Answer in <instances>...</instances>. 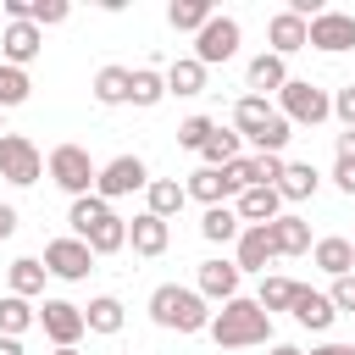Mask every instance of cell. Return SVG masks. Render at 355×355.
<instances>
[{
    "mask_svg": "<svg viewBox=\"0 0 355 355\" xmlns=\"http://www.w3.org/2000/svg\"><path fill=\"white\" fill-rule=\"evenodd\" d=\"M272 355H305V349H294V344H272Z\"/></svg>",
    "mask_w": 355,
    "mask_h": 355,
    "instance_id": "cell-47",
    "label": "cell"
},
{
    "mask_svg": "<svg viewBox=\"0 0 355 355\" xmlns=\"http://www.w3.org/2000/svg\"><path fill=\"white\" fill-rule=\"evenodd\" d=\"M294 288L300 283H288V277H261V294H255V305L272 316V311H288L294 305Z\"/></svg>",
    "mask_w": 355,
    "mask_h": 355,
    "instance_id": "cell-37",
    "label": "cell"
},
{
    "mask_svg": "<svg viewBox=\"0 0 355 355\" xmlns=\"http://www.w3.org/2000/svg\"><path fill=\"white\" fill-rule=\"evenodd\" d=\"M133 189H150V172H144V161L139 155H116V161H105L100 166V183H94V194L111 205V200H122V194H133Z\"/></svg>",
    "mask_w": 355,
    "mask_h": 355,
    "instance_id": "cell-9",
    "label": "cell"
},
{
    "mask_svg": "<svg viewBox=\"0 0 355 355\" xmlns=\"http://www.w3.org/2000/svg\"><path fill=\"white\" fill-rule=\"evenodd\" d=\"M150 316H155V327H166V333H200V327H211L205 294H200V288H183V283H161V288L150 294Z\"/></svg>",
    "mask_w": 355,
    "mask_h": 355,
    "instance_id": "cell-2",
    "label": "cell"
},
{
    "mask_svg": "<svg viewBox=\"0 0 355 355\" xmlns=\"http://www.w3.org/2000/svg\"><path fill=\"white\" fill-rule=\"evenodd\" d=\"M333 116H338L344 128H355V83H344V89L333 94Z\"/></svg>",
    "mask_w": 355,
    "mask_h": 355,
    "instance_id": "cell-43",
    "label": "cell"
},
{
    "mask_svg": "<svg viewBox=\"0 0 355 355\" xmlns=\"http://www.w3.org/2000/svg\"><path fill=\"white\" fill-rule=\"evenodd\" d=\"M233 55H239V22L233 17H211L194 33V61L200 67H216V61H233Z\"/></svg>",
    "mask_w": 355,
    "mask_h": 355,
    "instance_id": "cell-8",
    "label": "cell"
},
{
    "mask_svg": "<svg viewBox=\"0 0 355 355\" xmlns=\"http://www.w3.org/2000/svg\"><path fill=\"white\" fill-rule=\"evenodd\" d=\"M28 94H33V78H28L22 67H6V61H0V111L22 105Z\"/></svg>",
    "mask_w": 355,
    "mask_h": 355,
    "instance_id": "cell-34",
    "label": "cell"
},
{
    "mask_svg": "<svg viewBox=\"0 0 355 355\" xmlns=\"http://www.w3.org/2000/svg\"><path fill=\"white\" fill-rule=\"evenodd\" d=\"M272 116H277V111H272V105H266L261 94H244V100L233 105V128H239V133H250V139H255V133H261V128H266Z\"/></svg>",
    "mask_w": 355,
    "mask_h": 355,
    "instance_id": "cell-28",
    "label": "cell"
},
{
    "mask_svg": "<svg viewBox=\"0 0 355 355\" xmlns=\"http://www.w3.org/2000/svg\"><path fill=\"white\" fill-rule=\"evenodd\" d=\"M311 44L327 50V55L355 50V17H349V11H322V17L311 22Z\"/></svg>",
    "mask_w": 355,
    "mask_h": 355,
    "instance_id": "cell-10",
    "label": "cell"
},
{
    "mask_svg": "<svg viewBox=\"0 0 355 355\" xmlns=\"http://www.w3.org/2000/svg\"><path fill=\"white\" fill-rule=\"evenodd\" d=\"M211 17H216L211 0H172V6H166V22H172L178 33H200Z\"/></svg>",
    "mask_w": 355,
    "mask_h": 355,
    "instance_id": "cell-24",
    "label": "cell"
},
{
    "mask_svg": "<svg viewBox=\"0 0 355 355\" xmlns=\"http://www.w3.org/2000/svg\"><path fill=\"white\" fill-rule=\"evenodd\" d=\"M55 355H78V349H55Z\"/></svg>",
    "mask_w": 355,
    "mask_h": 355,
    "instance_id": "cell-48",
    "label": "cell"
},
{
    "mask_svg": "<svg viewBox=\"0 0 355 355\" xmlns=\"http://www.w3.org/2000/svg\"><path fill=\"white\" fill-rule=\"evenodd\" d=\"M144 200H150L144 211L166 222V216H178V211H183V200H189V189H183V183H172V178H150V189H144Z\"/></svg>",
    "mask_w": 355,
    "mask_h": 355,
    "instance_id": "cell-19",
    "label": "cell"
},
{
    "mask_svg": "<svg viewBox=\"0 0 355 355\" xmlns=\"http://www.w3.org/2000/svg\"><path fill=\"white\" fill-rule=\"evenodd\" d=\"M39 327H44V338H50L55 349H78V338L89 333L83 305H72V300H44V305H39Z\"/></svg>",
    "mask_w": 355,
    "mask_h": 355,
    "instance_id": "cell-6",
    "label": "cell"
},
{
    "mask_svg": "<svg viewBox=\"0 0 355 355\" xmlns=\"http://www.w3.org/2000/svg\"><path fill=\"white\" fill-rule=\"evenodd\" d=\"M44 272H55L61 283H83L94 272V250L83 239H50L44 244Z\"/></svg>",
    "mask_w": 355,
    "mask_h": 355,
    "instance_id": "cell-7",
    "label": "cell"
},
{
    "mask_svg": "<svg viewBox=\"0 0 355 355\" xmlns=\"http://www.w3.org/2000/svg\"><path fill=\"white\" fill-rule=\"evenodd\" d=\"M277 100H283V116H288V122H300V128H316V122H327V116H333V94H327V89H316L311 78H288V83L277 89Z\"/></svg>",
    "mask_w": 355,
    "mask_h": 355,
    "instance_id": "cell-3",
    "label": "cell"
},
{
    "mask_svg": "<svg viewBox=\"0 0 355 355\" xmlns=\"http://www.w3.org/2000/svg\"><path fill=\"white\" fill-rule=\"evenodd\" d=\"M211 133H216V122H211V116H189V122L178 128V144H183V150H205V139H211Z\"/></svg>",
    "mask_w": 355,
    "mask_h": 355,
    "instance_id": "cell-41",
    "label": "cell"
},
{
    "mask_svg": "<svg viewBox=\"0 0 355 355\" xmlns=\"http://www.w3.org/2000/svg\"><path fill=\"white\" fill-rule=\"evenodd\" d=\"M333 183H338L344 194H355V128L338 133V166H333Z\"/></svg>",
    "mask_w": 355,
    "mask_h": 355,
    "instance_id": "cell-38",
    "label": "cell"
},
{
    "mask_svg": "<svg viewBox=\"0 0 355 355\" xmlns=\"http://www.w3.org/2000/svg\"><path fill=\"white\" fill-rule=\"evenodd\" d=\"M327 300H333V311H349L355 316V272L349 277H333V294Z\"/></svg>",
    "mask_w": 355,
    "mask_h": 355,
    "instance_id": "cell-42",
    "label": "cell"
},
{
    "mask_svg": "<svg viewBox=\"0 0 355 355\" xmlns=\"http://www.w3.org/2000/svg\"><path fill=\"white\" fill-rule=\"evenodd\" d=\"M67 0H28V22L33 28H55V22H67Z\"/></svg>",
    "mask_w": 355,
    "mask_h": 355,
    "instance_id": "cell-40",
    "label": "cell"
},
{
    "mask_svg": "<svg viewBox=\"0 0 355 355\" xmlns=\"http://www.w3.org/2000/svg\"><path fill=\"white\" fill-rule=\"evenodd\" d=\"M311 255H316V266H322L327 277H349V272H355V244H349V239H316Z\"/></svg>",
    "mask_w": 355,
    "mask_h": 355,
    "instance_id": "cell-18",
    "label": "cell"
},
{
    "mask_svg": "<svg viewBox=\"0 0 355 355\" xmlns=\"http://www.w3.org/2000/svg\"><path fill=\"white\" fill-rule=\"evenodd\" d=\"M105 216H111V205H105L100 194H83V200H72V211H67V222H72V233H78V239H89V233H94Z\"/></svg>",
    "mask_w": 355,
    "mask_h": 355,
    "instance_id": "cell-26",
    "label": "cell"
},
{
    "mask_svg": "<svg viewBox=\"0 0 355 355\" xmlns=\"http://www.w3.org/2000/svg\"><path fill=\"white\" fill-rule=\"evenodd\" d=\"M266 39H272V55H294V50L311 44V22L294 17V11H277V17L266 22Z\"/></svg>",
    "mask_w": 355,
    "mask_h": 355,
    "instance_id": "cell-12",
    "label": "cell"
},
{
    "mask_svg": "<svg viewBox=\"0 0 355 355\" xmlns=\"http://www.w3.org/2000/svg\"><path fill=\"white\" fill-rule=\"evenodd\" d=\"M11 294H22V300H33V294H44V261H33V255H22V261H11Z\"/></svg>",
    "mask_w": 355,
    "mask_h": 355,
    "instance_id": "cell-29",
    "label": "cell"
},
{
    "mask_svg": "<svg viewBox=\"0 0 355 355\" xmlns=\"http://www.w3.org/2000/svg\"><path fill=\"white\" fill-rule=\"evenodd\" d=\"M83 244H89L94 255H116V250L128 244V222H122V216L111 211V216H105V222H100V227H94V233L83 239Z\"/></svg>",
    "mask_w": 355,
    "mask_h": 355,
    "instance_id": "cell-33",
    "label": "cell"
},
{
    "mask_svg": "<svg viewBox=\"0 0 355 355\" xmlns=\"http://www.w3.org/2000/svg\"><path fill=\"white\" fill-rule=\"evenodd\" d=\"M33 322H39V305L33 300H22V294H6L0 300V338H22Z\"/></svg>",
    "mask_w": 355,
    "mask_h": 355,
    "instance_id": "cell-20",
    "label": "cell"
},
{
    "mask_svg": "<svg viewBox=\"0 0 355 355\" xmlns=\"http://www.w3.org/2000/svg\"><path fill=\"white\" fill-rule=\"evenodd\" d=\"M239 277H244L239 261H200V294L205 300H222V305L239 300Z\"/></svg>",
    "mask_w": 355,
    "mask_h": 355,
    "instance_id": "cell-13",
    "label": "cell"
},
{
    "mask_svg": "<svg viewBox=\"0 0 355 355\" xmlns=\"http://www.w3.org/2000/svg\"><path fill=\"white\" fill-rule=\"evenodd\" d=\"M0 355H22V344L17 338H0Z\"/></svg>",
    "mask_w": 355,
    "mask_h": 355,
    "instance_id": "cell-46",
    "label": "cell"
},
{
    "mask_svg": "<svg viewBox=\"0 0 355 355\" xmlns=\"http://www.w3.org/2000/svg\"><path fill=\"white\" fill-rule=\"evenodd\" d=\"M288 139H294V122H288L283 111H277V116H272V122H266V128L255 133V144H261V155H283V144H288Z\"/></svg>",
    "mask_w": 355,
    "mask_h": 355,
    "instance_id": "cell-39",
    "label": "cell"
},
{
    "mask_svg": "<svg viewBox=\"0 0 355 355\" xmlns=\"http://www.w3.org/2000/svg\"><path fill=\"white\" fill-rule=\"evenodd\" d=\"M183 189H189L194 200H205V211H211V205H222V200L233 194V183H227V172H216V166H200V172H194V178H189Z\"/></svg>",
    "mask_w": 355,
    "mask_h": 355,
    "instance_id": "cell-23",
    "label": "cell"
},
{
    "mask_svg": "<svg viewBox=\"0 0 355 355\" xmlns=\"http://www.w3.org/2000/svg\"><path fill=\"white\" fill-rule=\"evenodd\" d=\"M0 178L17 183V189H28V183L44 178V155H39V144L28 133H6L0 139Z\"/></svg>",
    "mask_w": 355,
    "mask_h": 355,
    "instance_id": "cell-5",
    "label": "cell"
},
{
    "mask_svg": "<svg viewBox=\"0 0 355 355\" xmlns=\"http://www.w3.org/2000/svg\"><path fill=\"white\" fill-rule=\"evenodd\" d=\"M200 155H205V166H216V172H222V166H233V161H239V133L216 128V133L205 139V150H200Z\"/></svg>",
    "mask_w": 355,
    "mask_h": 355,
    "instance_id": "cell-36",
    "label": "cell"
},
{
    "mask_svg": "<svg viewBox=\"0 0 355 355\" xmlns=\"http://www.w3.org/2000/svg\"><path fill=\"white\" fill-rule=\"evenodd\" d=\"M311 355H355V344H316Z\"/></svg>",
    "mask_w": 355,
    "mask_h": 355,
    "instance_id": "cell-45",
    "label": "cell"
},
{
    "mask_svg": "<svg viewBox=\"0 0 355 355\" xmlns=\"http://www.w3.org/2000/svg\"><path fill=\"white\" fill-rule=\"evenodd\" d=\"M83 322H89V333H122V300H116V294H100V300H89Z\"/></svg>",
    "mask_w": 355,
    "mask_h": 355,
    "instance_id": "cell-30",
    "label": "cell"
},
{
    "mask_svg": "<svg viewBox=\"0 0 355 355\" xmlns=\"http://www.w3.org/2000/svg\"><path fill=\"white\" fill-rule=\"evenodd\" d=\"M283 83H288V67H283V55L261 50V55L250 61V89H283Z\"/></svg>",
    "mask_w": 355,
    "mask_h": 355,
    "instance_id": "cell-31",
    "label": "cell"
},
{
    "mask_svg": "<svg viewBox=\"0 0 355 355\" xmlns=\"http://www.w3.org/2000/svg\"><path fill=\"white\" fill-rule=\"evenodd\" d=\"M272 255H277V244H272V222L239 233V272H266Z\"/></svg>",
    "mask_w": 355,
    "mask_h": 355,
    "instance_id": "cell-15",
    "label": "cell"
},
{
    "mask_svg": "<svg viewBox=\"0 0 355 355\" xmlns=\"http://www.w3.org/2000/svg\"><path fill=\"white\" fill-rule=\"evenodd\" d=\"M166 94V72H155V67H133V105H155Z\"/></svg>",
    "mask_w": 355,
    "mask_h": 355,
    "instance_id": "cell-35",
    "label": "cell"
},
{
    "mask_svg": "<svg viewBox=\"0 0 355 355\" xmlns=\"http://www.w3.org/2000/svg\"><path fill=\"white\" fill-rule=\"evenodd\" d=\"M0 50H6V67H22V72H28V61L44 50V28H33V22H6Z\"/></svg>",
    "mask_w": 355,
    "mask_h": 355,
    "instance_id": "cell-11",
    "label": "cell"
},
{
    "mask_svg": "<svg viewBox=\"0 0 355 355\" xmlns=\"http://www.w3.org/2000/svg\"><path fill=\"white\" fill-rule=\"evenodd\" d=\"M200 89H205V67L194 55H178L166 67V94H200Z\"/></svg>",
    "mask_w": 355,
    "mask_h": 355,
    "instance_id": "cell-25",
    "label": "cell"
},
{
    "mask_svg": "<svg viewBox=\"0 0 355 355\" xmlns=\"http://www.w3.org/2000/svg\"><path fill=\"white\" fill-rule=\"evenodd\" d=\"M166 222L161 216H150V211H139L133 222H128V244H133V255H161L166 250Z\"/></svg>",
    "mask_w": 355,
    "mask_h": 355,
    "instance_id": "cell-17",
    "label": "cell"
},
{
    "mask_svg": "<svg viewBox=\"0 0 355 355\" xmlns=\"http://www.w3.org/2000/svg\"><path fill=\"white\" fill-rule=\"evenodd\" d=\"M316 183H322V178H316V166H311V161H288V166H283V178H277V194H283V200H311V194H316Z\"/></svg>",
    "mask_w": 355,
    "mask_h": 355,
    "instance_id": "cell-22",
    "label": "cell"
},
{
    "mask_svg": "<svg viewBox=\"0 0 355 355\" xmlns=\"http://www.w3.org/2000/svg\"><path fill=\"white\" fill-rule=\"evenodd\" d=\"M200 233H205L211 244H233L244 227H239V211H227V205H211V211H205V222H200Z\"/></svg>",
    "mask_w": 355,
    "mask_h": 355,
    "instance_id": "cell-32",
    "label": "cell"
},
{
    "mask_svg": "<svg viewBox=\"0 0 355 355\" xmlns=\"http://www.w3.org/2000/svg\"><path fill=\"white\" fill-rule=\"evenodd\" d=\"M211 338L216 349H250V344H266L272 338V316L255 305V300H227L216 316H211Z\"/></svg>",
    "mask_w": 355,
    "mask_h": 355,
    "instance_id": "cell-1",
    "label": "cell"
},
{
    "mask_svg": "<svg viewBox=\"0 0 355 355\" xmlns=\"http://www.w3.org/2000/svg\"><path fill=\"white\" fill-rule=\"evenodd\" d=\"M288 311H294V322H300V327H311V333H327V327H333V316H338V311H333V300H327V294H316V288H305V283L294 288V305H288Z\"/></svg>",
    "mask_w": 355,
    "mask_h": 355,
    "instance_id": "cell-14",
    "label": "cell"
},
{
    "mask_svg": "<svg viewBox=\"0 0 355 355\" xmlns=\"http://www.w3.org/2000/svg\"><path fill=\"white\" fill-rule=\"evenodd\" d=\"M239 216H244L250 227H266V222L283 216V194H277V189H244V194H239Z\"/></svg>",
    "mask_w": 355,
    "mask_h": 355,
    "instance_id": "cell-16",
    "label": "cell"
},
{
    "mask_svg": "<svg viewBox=\"0 0 355 355\" xmlns=\"http://www.w3.org/2000/svg\"><path fill=\"white\" fill-rule=\"evenodd\" d=\"M128 94H133V72L128 67H100L94 72V100L100 105H122Z\"/></svg>",
    "mask_w": 355,
    "mask_h": 355,
    "instance_id": "cell-21",
    "label": "cell"
},
{
    "mask_svg": "<svg viewBox=\"0 0 355 355\" xmlns=\"http://www.w3.org/2000/svg\"><path fill=\"white\" fill-rule=\"evenodd\" d=\"M11 233H17V211H11V205H0V239H11Z\"/></svg>",
    "mask_w": 355,
    "mask_h": 355,
    "instance_id": "cell-44",
    "label": "cell"
},
{
    "mask_svg": "<svg viewBox=\"0 0 355 355\" xmlns=\"http://www.w3.org/2000/svg\"><path fill=\"white\" fill-rule=\"evenodd\" d=\"M272 244H277V255H305L311 250V227L300 216H277L272 222Z\"/></svg>",
    "mask_w": 355,
    "mask_h": 355,
    "instance_id": "cell-27",
    "label": "cell"
},
{
    "mask_svg": "<svg viewBox=\"0 0 355 355\" xmlns=\"http://www.w3.org/2000/svg\"><path fill=\"white\" fill-rule=\"evenodd\" d=\"M0 116H6V111H0ZM0 139H6V128H0Z\"/></svg>",
    "mask_w": 355,
    "mask_h": 355,
    "instance_id": "cell-49",
    "label": "cell"
},
{
    "mask_svg": "<svg viewBox=\"0 0 355 355\" xmlns=\"http://www.w3.org/2000/svg\"><path fill=\"white\" fill-rule=\"evenodd\" d=\"M50 178H55L72 200H83V194H94L100 166L89 161V150H83V144H55V150H50Z\"/></svg>",
    "mask_w": 355,
    "mask_h": 355,
    "instance_id": "cell-4",
    "label": "cell"
}]
</instances>
